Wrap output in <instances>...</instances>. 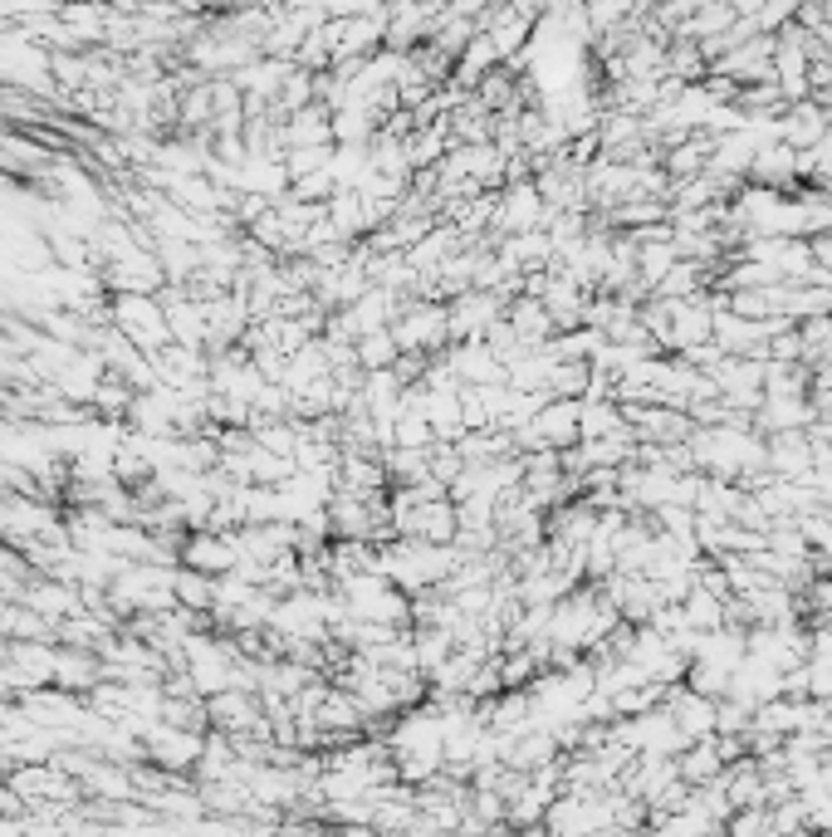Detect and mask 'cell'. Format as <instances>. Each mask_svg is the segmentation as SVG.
I'll return each instance as SVG.
<instances>
[{
    "mask_svg": "<svg viewBox=\"0 0 832 837\" xmlns=\"http://www.w3.org/2000/svg\"><path fill=\"white\" fill-rule=\"evenodd\" d=\"M113 329H118L143 358H157L162 348H172L167 313L152 295H113Z\"/></svg>",
    "mask_w": 832,
    "mask_h": 837,
    "instance_id": "2",
    "label": "cell"
},
{
    "mask_svg": "<svg viewBox=\"0 0 832 837\" xmlns=\"http://www.w3.org/2000/svg\"><path fill=\"white\" fill-rule=\"evenodd\" d=\"M460 475H466V460H460V451H456V446H431V480H441V485H456V480Z\"/></svg>",
    "mask_w": 832,
    "mask_h": 837,
    "instance_id": "7",
    "label": "cell"
},
{
    "mask_svg": "<svg viewBox=\"0 0 832 837\" xmlns=\"http://www.w3.org/2000/svg\"><path fill=\"white\" fill-rule=\"evenodd\" d=\"M182 569L202 573V578H226L240 569V543L236 534H216V529H192L182 543Z\"/></svg>",
    "mask_w": 832,
    "mask_h": 837,
    "instance_id": "3",
    "label": "cell"
},
{
    "mask_svg": "<svg viewBox=\"0 0 832 837\" xmlns=\"http://www.w3.org/2000/svg\"><path fill=\"white\" fill-rule=\"evenodd\" d=\"M441 358H446V368L456 372L460 387H500V378H504L500 358L486 348V339L480 343H451Z\"/></svg>",
    "mask_w": 832,
    "mask_h": 837,
    "instance_id": "4",
    "label": "cell"
},
{
    "mask_svg": "<svg viewBox=\"0 0 832 837\" xmlns=\"http://www.w3.org/2000/svg\"><path fill=\"white\" fill-rule=\"evenodd\" d=\"M504 323H510L520 339H529V333H544V309L539 305H529V299H520L510 313H504Z\"/></svg>",
    "mask_w": 832,
    "mask_h": 837,
    "instance_id": "8",
    "label": "cell"
},
{
    "mask_svg": "<svg viewBox=\"0 0 832 837\" xmlns=\"http://www.w3.org/2000/svg\"><path fill=\"white\" fill-rule=\"evenodd\" d=\"M534 192L529 186H514L510 196H500V211H494V236L500 230H529V221H534Z\"/></svg>",
    "mask_w": 832,
    "mask_h": 837,
    "instance_id": "6",
    "label": "cell"
},
{
    "mask_svg": "<svg viewBox=\"0 0 832 837\" xmlns=\"http://www.w3.org/2000/svg\"><path fill=\"white\" fill-rule=\"evenodd\" d=\"M353 358H357V372H387V368H397V339H392V329H383V333H367V339H357L353 343Z\"/></svg>",
    "mask_w": 832,
    "mask_h": 837,
    "instance_id": "5",
    "label": "cell"
},
{
    "mask_svg": "<svg viewBox=\"0 0 832 837\" xmlns=\"http://www.w3.org/2000/svg\"><path fill=\"white\" fill-rule=\"evenodd\" d=\"M392 339L407 358H441L451 348V309L436 299H407L392 319Z\"/></svg>",
    "mask_w": 832,
    "mask_h": 837,
    "instance_id": "1",
    "label": "cell"
}]
</instances>
